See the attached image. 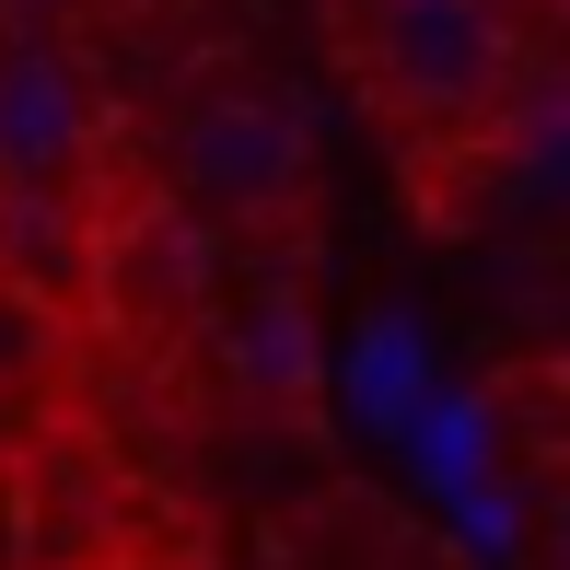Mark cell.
Masks as SVG:
<instances>
[{"label":"cell","instance_id":"1","mask_svg":"<svg viewBox=\"0 0 570 570\" xmlns=\"http://www.w3.org/2000/svg\"><path fill=\"white\" fill-rule=\"evenodd\" d=\"M338 59L350 94L396 140L489 117L535 70V0H338Z\"/></svg>","mask_w":570,"mask_h":570},{"label":"cell","instance_id":"6","mask_svg":"<svg viewBox=\"0 0 570 570\" xmlns=\"http://www.w3.org/2000/svg\"><path fill=\"white\" fill-rule=\"evenodd\" d=\"M59 12H82V0H0V36H47Z\"/></svg>","mask_w":570,"mask_h":570},{"label":"cell","instance_id":"5","mask_svg":"<svg viewBox=\"0 0 570 570\" xmlns=\"http://www.w3.org/2000/svg\"><path fill=\"white\" fill-rule=\"evenodd\" d=\"M47 338H59V315H47V292H36V279H12V268H0V396L47 373Z\"/></svg>","mask_w":570,"mask_h":570},{"label":"cell","instance_id":"3","mask_svg":"<svg viewBox=\"0 0 570 570\" xmlns=\"http://www.w3.org/2000/svg\"><path fill=\"white\" fill-rule=\"evenodd\" d=\"M94 164V82L70 47L0 36V198H70Z\"/></svg>","mask_w":570,"mask_h":570},{"label":"cell","instance_id":"4","mask_svg":"<svg viewBox=\"0 0 570 570\" xmlns=\"http://www.w3.org/2000/svg\"><path fill=\"white\" fill-rule=\"evenodd\" d=\"M210 338H222V373L245 384V407H268V420H315L326 350H315V315H303L292 279H256V292L210 303Z\"/></svg>","mask_w":570,"mask_h":570},{"label":"cell","instance_id":"2","mask_svg":"<svg viewBox=\"0 0 570 570\" xmlns=\"http://www.w3.org/2000/svg\"><path fill=\"white\" fill-rule=\"evenodd\" d=\"M164 198L198 210L210 233H279L315 198V140L279 94L256 82H198L164 117Z\"/></svg>","mask_w":570,"mask_h":570}]
</instances>
